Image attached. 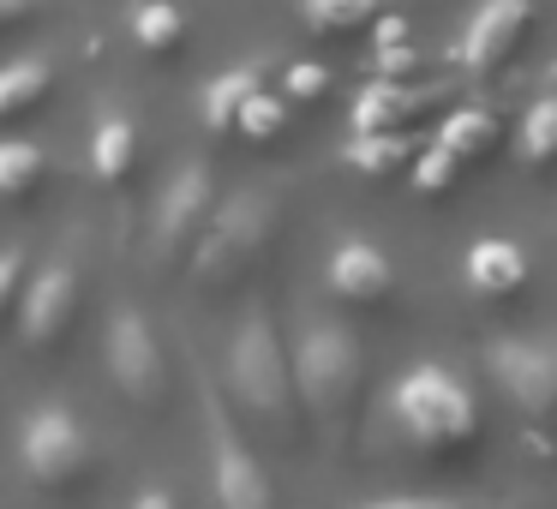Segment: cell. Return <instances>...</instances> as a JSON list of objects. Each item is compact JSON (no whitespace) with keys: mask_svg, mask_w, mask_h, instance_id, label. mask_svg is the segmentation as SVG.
Returning <instances> with one entry per match:
<instances>
[{"mask_svg":"<svg viewBox=\"0 0 557 509\" xmlns=\"http://www.w3.org/2000/svg\"><path fill=\"white\" fill-rule=\"evenodd\" d=\"M109 377L126 401H157L162 377H169L157 330H150V318L133 312V306H121V312L109 318Z\"/></svg>","mask_w":557,"mask_h":509,"instance_id":"9c48e42d","label":"cell"},{"mask_svg":"<svg viewBox=\"0 0 557 509\" xmlns=\"http://www.w3.org/2000/svg\"><path fill=\"white\" fill-rule=\"evenodd\" d=\"M461 276H468L473 294H485V300H504V294H516L521 282H528V258H521L516 240H497V234H485V240L468 246V258H461Z\"/></svg>","mask_w":557,"mask_h":509,"instance_id":"4fadbf2b","label":"cell"},{"mask_svg":"<svg viewBox=\"0 0 557 509\" xmlns=\"http://www.w3.org/2000/svg\"><path fill=\"white\" fill-rule=\"evenodd\" d=\"M270 228H276V198H270L264 186H240V193H228L216 210H210L205 234L193 240V276L205 282V288L234 282L240 270H252L258 252H264Z\"/></svg>","mask_w":557,"mask_h":509,"instance_id":"3957f363","label":"cell"},{"mask_svg":"<svg viewBox=\"0 0 557 509\" xmlns=\"http://www.w3.org/2000/svg\"><path fill=\"white\" fill-rule=\"evenodd\" d=\"M330 288H336L342 300H360V306L384 300V294H389V258L377 252L372 240L348 234V240L330 252Z\"/></svg>","mask_w":557,"mask_h":509,"instance_id":"7c38bea8","label":"cell"},{"mask_svg":"<svg viewBox=\"0 0 557 509\" xmlns=\"http://www.w3.org/2000/svg\"><path fill=\"white\" fill-rule=\"evenodd\" d=\"M49 90V61H7L0 66V121L7 114H18V109H30V102Z\"/></svg>","mask_w":557,"mask_h":509,"instance_id":"ac0fdd59","label":"cell"},{"mask_svg":"<svg viewBox=\"0 0 557 509\" xmlns=\"http://www.w3.org/2000/svg\"><path fill=\"white\" fill-rule=\"evenodd\" d=\"M377 7H384V0H306V25H318V30H354V25H366Z\"/></svg>","mask_w":557,"mask_h":509,"instance_id":"603a6c76","label":"cell"},{"mask_svg":"<svg viewBox=\"0 0 557 509\" xmlns=\"http://www.w3.org/2000/svg\"><path fill=\"white\" fill-rule=\"evenodd\" d=\"M25 13H37V0H0V25H18Z\"/></svg>","mask_w":557,"mask_h":509,"instance_id":"4dcf8cb0","label":"cell"},{"mask_svg":"<svg viewBox=\"0 0 557 509\" xmlns=\"http://www.w3.org/2000/svg\"><path fill=\"white\" fill-rule=\"evenodd\" d=\"M461 509H473V504H461Z\"/></svg>","mask_w":557,"mask_h":509,"instance_id":"1f68e13d","label":"cell"},{"mask_svg":"<svg viewBox=\"0 0 557 509\" xmlns=\"http://www.w3.org/2000/svg\"><path fill=\"white\" fill-rule=\"evenodd\" d=\"M437 102V90H413V85H396V78H377L372 90H360L354 102V126L360 133H384V126H401L413 114H425Z\"/></svg>","mask_w":557,"mask_h":509,"instance_id":"5bb4252c","label":"cell"},{"mask_svg":"<svg viewBox=\"0 0 557 509\" xmlns=\"http://www.w3.org/2000/svg\"><path fill=\"white\" fill-rule=\"evenodd\" d=\"M282 121H288V109H282V102L258 85L252 97H246V109H240V133L252 138V145H270V138L282 133Z\"/></svg>","mask_w":557,"mask_h":509,"instance_id":"cb8c5ba5","label":"cell"},{"mask_svg":"<svg viewBox=\"0 0 557 509\" xmlns=\"http://www.w3.org/2000/svg\"><path fill=\"white\" fill-rule=\"evenodd\" d=\"M360 509H461V497H425V492H396V497H372V504Z\"/></svg>","mask_w":557,"mask_h":509,"instance_id":"4316f807","label":"cell"},{"mask_svg":"<svg viewBox=\"0 0 557 509\" xmlns=\"http://www.w3.org/2000/svg\"><path fill=\"white\" fill-rule=\"evenodd\" d=\"M413 66V49L401 42V25H384V49H377V73L384 78H401Z\"/></svg>","mask_w":557,"mask_h":509,"instance_id":"484cf974","label":"cell"},{"mask_svg":"<svg viewBox=\"0 0 557 509\" xmlns=\"http://www.w3.org/2000/svg\"><path fill=\"white\" fill-rule=\"evenodd\" d=\"M288 360H294V389H300L306 413L342 420L354 389H360V342H354V330L336 324V318H312L294 336Z\"/></svg>","mask_w":557,"mask_h":509,"instance_id":"277c9868","label":"cell"},{"mask_svg":"<svg viewBox=\"0 0 557 509\" xmlns=\"http://www.w3.org/2000/svg\"><path fill=\"white\" fill-rule=\"evenodd\" d=\"M456 174H461V157L432 138V145H425V157L413 162V193H425V198H432V193H449V181H456Z\"/></svg>","mask_w":557,"mask_h":509,"instance_id":"d4e9b609","label":"cell"},{"mask_svg":"<svg viewBox=\"0 0 557 509\" xmlns=\"http://www.w3.org/2000/svg\"><path fill=\"white\" fill-rule=\"evenodd\" d=\"M210 210H216V186H210V169L205 162H186L169 186L157 193V210H150V252L157 258H174L205 234Z\"/></svg>","mask_w":557,"mask_h":509,"instance_id":"ba28073f","label":"cell"},{"mask_svg":"<svg viewBox=\"0 0 557 509\" xmlns=\"http://www.w3.org/2000/svg\"><path fill=\"white\" fill-rule=\"evenodd\" d=\"M126 509H181V497H174L169 485H145V492H138Z\"/></svg>","mask_w":557,"mask_h":509,"instance_id":"f546056e","label":"cell"},{"mask_svg":"<svg viewBox=\"0 0 557 509\" xmlns=\"http://www.w3.org/2000/svg\"><path fill=\"white\" fill-rule=\"evenodd\" d=\"M133 150H138V133L133 121H121V114H102L97 133H90V169H97V181H126V169H133Z\"/></svg>","mask_w":557,"mask_h":509,"instance_id":"9a60e30c","label":"cell"},{"mask_svg":"<svg viewBox=\"0 0 557 509\" xmlns=\"http://www.w3.org/2000/svg\"><path fill=\"white\" fill-rule=\"evenodd\" d=\"M389 413L396 425L413 437L420 449H461L480 432V408H473V389L461 384L449 365H408L389 389Z\"/></svg>","mask_w":557,"mask_h":509,"instance_id":"6da1fadb","label":"cell"},{"mask_svg":"<svg viewBox=\"0 0 557 509\" xmlns=\"http://www.w3.org/2000/svg\"><path fill=\"white\" fill-rule=\"evenodd\" d=\"M258 90V73H222V78H210L205 85V126L210 133H228V126H240V109H246V97Z\"/></svg>","mask_w":557,"mask_h":509,"instance_id":"2e32d148","label":"cell"},{"mask_svg":"<svg viewBox=\"0 0 557 509\" xmlns=\"http://www.w3.org/2000/svg\"><path fill=\"white\" fill-rule=\"evenodd\" d=\"M18 461H25V473L37 485H73L78 473L90 468V432L85 420H78L73 408H61V401H42L37 413H25V425H18Z\"/></svg>","mask_w":557,"mask_h":509,"instance_id":"8992f818","label":"cell"},{"mask_svg":"<svg viewBox=\"0 0 557 509\" xmlns=\"http://www.w3.org/2000/svg\"><path fill=\"white\" fill-rule=\"evenodd\" d=\"M198 413H205V461H210V492H216V504L222 509H276L264 461L234 432L216 384H198Z\"/></svg>","mask_w":557,"mask_h":509,"instance_id":"5b68a950","label":"cell"},{"mask_svg":"<svg viewBox=\"0 0 557 509\" xmlns=\"http://www.w3.org/2000/svg\"><path fill=\"white\" fill-rule=\"evenodd\" d=\"M413 157V145L401 138V126H384V133H360L348 145V162L354 169H366V174H389V169H401V162Z\"/></svg>","mask_w":557,"mask_h":509,"instance_id":"d6986e66","label":"cell"},{"mask_svg":"<svg viewBox=\"0 0 557 509\" xmlns=\"http://www.w3.org/2000/svg\"><path fill=\"white\" fill-rule=\"evenodd\" d=\"M492 138H497V121H492L485 109H461V114H449V121L437 126V145H444V150H456L461 162H468V157H480V150L492 145Z\"/></svg>","mask_w":557,"mask_h":509,"instance_id":"ffe728a7","label":"cell"},{"mask_svg":"<svg viewBox=\"0 0 557 509\" xmlns=\"http://www.w3.org/2000/svg\"><path fill=\"white\" fill-rule=\"evenodd\" d=\"M228 389H234V401H240L252 420L282 425V432L294 425V401H300V389H294V360H288V348L276 342L270 312H246L240 330H234V342H228Z\"/></svg>","mask_w":557,"mask_h":509,"instance_id":"7a4b0ae2","label":"cell"},{"mask_svg":"<svg viewBox=\"0 0 557 509\" xmlns=\"http://www.w3.org/2000/svg\"><path fill=\"white\" fill-rule=\"evenodd\" d=\"M73 312H78V270L66 264V258H54V264H42L37 276H30V288L18 294V330H25L30 348H49V342L73 324Z\"/></svg>","mask_w":557,"mask_h":509,"instance_id":"30bf717a","label":"cell"},{"mask_svg":"<svg viewBox=\"0 0 557 509\" xmlns=\"http://www.w3.org/2000/svg\"><path fill=\"white\" fill-rule=\"evenodd\" d=\"M133 37H138V49H150V54L174 49V42H181V13H174V0H145V7L133 13Z\"/></svg>","mask_w":557,"mask_h":509,"instance_id":"7402d4cb","label":"cell"},{"mask_svg":"<svg viewBox=\"0 0 557 509\" xmlns=\"http://www.w3.org/2000/svg\"><path fill=\"white\" fill-rule=\"evenodd\" d=\"M37 174H42V150L30 138H0V198L30 193Z\"/></svg>","mask_w":557,"mask_h":509,"instance_id":"44dd1931","label":"cell"},{"mask_svg":"<svg viewBox=\"0 0 557 509\" xmlns=\"http://www.w3.org/2000/svg\"><path fill=\"white\" fill-rule=\"evenodd\" d=\"M25 294V252H0V306Z\"/></svg>","mask_w":557,"mask_h":509,"instance_id":"83f0119b","label":"cell"},{"mask_svg":"<svg viewBox=\"0 0 557 509\" xmlns=\"http://www.w3.org/2000/svg\"><path fill=\"white\" fill-rule=\"evenodd\" d=\"M528 18H533V0H480V13L461 30L456 61L468 66V73H492L497 61H509V49L521 42Z\"/></svg>","mask_w":557,"mask_h":509,"instance_id":"8fae6325","label":"cell"},{"mask_svg":"<svg viewBox=\"0 0 557 509\" xmlns=\"http://www.w3.org/2000/svg\"><path fill=\"white\" fill-rule=\"evenodd\" d=\"M521 157H528L533 169H545V162L557 157V78L533 97L528 121H521Z\"/></svg>","mask_w":557,"mask_h":509,"instance_id":"e0dca14e","label":"cell"},{"mask_svg":"<svg viewBox=\"0 0 557 509\" xmlns=\"http://www.w3.org/2000/svg\"><path fill=\"white\" fill-rule=\"evenodd\" d=\"M288 90H294V97H324V90H330V73H324V66H294V73H288Z\"/></svg>","mask_w":557,"mask_h":509,"instance_id":"f1b7e54d","label":"cell"},{"mask_svg":"<svg viewBox=\"0 0 557 509\" xmlns=\"http://www.w3.org/2000/svg\"><path fill=\"white\" fill-rule=\"evenodd\" d=\"M485 372L509 396V408L545 425L557 413V348L533 336H497L485 342Z\"/></svg>","mask_w":557,"mask_h":509,"instance_id":"52a82bcc","label":"cell"}]
</instances>
